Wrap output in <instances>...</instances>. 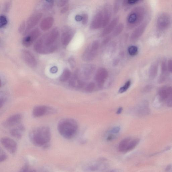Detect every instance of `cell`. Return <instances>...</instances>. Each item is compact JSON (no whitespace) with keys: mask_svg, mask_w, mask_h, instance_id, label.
Listing matches in <instances>:
<instances>
[{"mask_svg":"<svg viewBox=\"0 0 172 172\" xmlns=\"http://www.w3.org/2000/svg\"><path fill=\"white\" fill-rule=\"evenodd\" d=\"M1 142L4 148L10 153L14 154L16 153L17 149V144L13 139L4 137L1 139Z\"/></svg>","mask_w":172,"mask_h":172,"instance_id":"cell-9","label":"cell"},{"mask_svg":"<svg viewBox=\"0 0 172 172\" xmlns=\"http://www.w3.org/2000/svg\"><path fill=\"white\" fill-rule=\"evenodd\" d=\"M138 138H127L123 139L119 144L118 150L120 152L126 153L133 150L140 142Z\"/></svg>","mask_w":172,"mask_h":172,"instance_id":"cell-5","label":"cell"},{"mask_svg":"<svg viewBox=\"0 0 172 172\" xmlns=\"http://www.w3.org/2000/svg\"><path fill=\"white\" fill-rule=\"evenodd\" d=\"M103 18V12H98L93 17L91 24V28L96 29L102 27Z\"/></svg>","mask_w":172,"mask_h":172,"instance_id":"cell-16","label":"cell"},{"mask_svg":"<svg viewBox=\"0 0 172 172\" xmlns=\"http://www.w3.org/2000/svg\"><path fill=\"white\" fill-rule=\"evenodd\" d=\"M69 63L71 66L74 67L75 65V62L74 59L73 58H70L69 59Z\"/></svg>","mask_w":172,"mask_h":172,"instance_id":"cell-49","label":"cell"},{"mask_svg":"<svg viewBox=\"0 0 172 172\" xmlns=\"http://www.w3.org/2000/svg\"><path fill=\"white\" fill-rule=\"evenodd\" d=\"M54 1H45L44 7L45 9H49L52 8L54 4Z\"/></svg>","mask_w":172,"mask_h":172,"instance_id":"cell-33","label":"cell"},{"mask_svg":"<svg viewBox=\"0 0 172 172\" xmlns=\"http://www.w3.org/2000/svg\"><path fill=\"white\" fill-rule=\"evenodd\" d=\"M95 88V85L94 83L91 82L88 84L85 88V90L87 93H92Z\"/></svg>","mask_w":172,"mask_h":172,"instance_id":"cell-31","label":"cell"},{"mask_svg":"<svg viewBox=\"0 0 172 172\" xmlns=\"http://www.w3.org/2000/svg\"><path fill=\"white\" fill-rule=\"evenodd\" d=\"M74 35V32L70 28H66L64 30L61 37V41L63 46H66L69 44Z\"/></svg>","mask_w":172,"mask_h":172,"instance_id":"cell-15","label":"cell"},{"mask_svg":"<svg viewBox=\"0 0 172 172\" xmlns=\"http://www.w3.org/2000/svg\"><path fill=\"white\" fill-rule=\"evenodd\" d=\"M40 31L39 29L36 28L30 32L27 36L24 37L22 40V44L24 46L29 47L39 37Z\"/></svg>","mask_w":172,"mask_h":172,"instance_id":"cell-8","label":"cell"},{"mask_svg":"<svg viewBox=\"0 0 172 172\" xmlns=\"http://www.w3.org/2000/svg\"><path fill=\"white\" fill-rule=\"evenodd\" d=\"M99 47V42L97 40L93 42L85 50L82 55L83 60L86 62L92 61L97 55Z\"/></svg>","mask_w":172,"mask_h":172,"instance_id":"cell-6","label":"cell"},{"mask_svg":"<svg viewBox=\"0 0 172 172\" xmlns=\"http://www.w3.org/2000/svg\"><path fill=\"white\" fill-rule=\"evenodd\" d=\"M75 19L77 21H82V16H80L79 15H77L76 16Z\"/></svg>","mask_w":172,"mask_h":172,"instance_id":"cell-50","label":"cell"},{"mask_svg":"<svg viewBox=\"0 0 172 172\" xmlns=\"http://www.w3.org/2000/svg\"><path fill=\"white\" fill-rule=\"evenodd\" d=\"M159 93L161 100H165L172 95V87H168L163 88L159 91Z\"/></svg>","mask_w":172,"mask_h":172,"instance_id":"cell-21","label":"cell"},{"mask_svg":"<svg viewBox=\"0 0 172 172\" xmlns=\"http://www.w3.org/2000/svg\"><path fill=\"white\" fill-rule=\"evenodd\" d=\"M25 130L24 126L22 125H17L16 128L11 129L10 133L13 137L17 139H21Z\"/></svg>","mask_w":172,"mask_h":172,"instance_id":"cell-17","label":"cell"},{"mask_svg":"<svg viewBox=\"0 0 172 172\" xmlns=\"http://www.w3.org/2000/svg\"><path fill=\"white\" fill-rule=\"evenodd\" d=\"M117 1H116L114 7V11L115 13H117L119 9L120 4Z\"/></svg>","mask_w":172,"mask_h":172,"instance_id":"cell-41","label":"cell"},{"mask_svg":"<svg viewBox=\"0 0 172 172\" xmlns=\"http://www.w3.org/2000/svg\"><path fill=\"white\" fill-rule=\"evenodd\" d=\"M42 16V13H37L33 15L27 20L26 29L23 33L24 35L27 34L30 30L33 28L39 21Z\"/></svg>","mask_w":172,"mask_h":172,"instance_id":"cell-12","label":"cell"},{"mask_svg":"<svg viewBox=\"0 0 172 172\" xmlns=\"http://www.w3.org/2000/svg\"><path fill=\"white\" fill-rule=\"evenodd\" d=\"M153 86L151 85H148L143 88V91L144 92H148L152 89Z\"/></svg>","mask_w":172,"mask_h":172,"instance_id":"cell-42","label":"cell"},{"mask_svg":"<svg viewBox=\"0 0 172 172\" xmlns=\"http://www.w3.org/2000/svg\"><path fill=\"white\" fill-rule=\"evenodd\" d=\"M116 138V136L114 134L110 133L109 135L107 138V140L108 141H112Z\"/></svg>","mask_w":172,"mask_h":172,"instance_id":"cell-44","label":"cell"},{"mask_svg":"<svg viewBox=\"0 0 172 172\" xmlns=\"http://www.w3.org/2000/svg\"><path fill=\"white\" fill-rule=\"evenodd\" d=\"M103 13V22L102 27H105L109 22L111 17V12L110 10L107 8H106Z\"/></svg>","mask_w":172,"mask_h":172,"instance_id":"cell-25","label":"cell"},{"mask_svg":"<svg viewBox=\"0 0 172 172\" xmlns=\"http://www.w3.org/2000/svg\"><path fill=\"white\" fill-rule=\"evenodd\" d=\"M71 77V72L70 71L66 68L63 71L60 77V80L62 82H65L70 79Z\"/></svg>","mask_w":172,"mask_h":172,"instance_id":"cell-24","label":"cell"},{"mask_svg":"<svg viewBox=\"0 0 172 172\" xmlns=\"http://www.w3.org/2000/svg\"><path fill=\"white\" fill-rule=\"evenodd\" d=\"M78 126L76 121L69 118L63 119L58 125V130L63 137L67 139L72 138L78 130Z\"/></svg>","mask_w":172,"mask_h":172,"instance_id":"cell-3","label":"cell"},{"mask_svg":"<svg viewBox=\"0 0 172 172\" xmlns=\"http://www.w3.org/2000/svg\"><path fill=\"white\" fill-rule=\"evenodd\" d=\"M8 23L7 19L6 16L2 15L0 17V27L1 28L6 25Z\"/></svg>","mask_w":172,"mask_h":172,"instance_id":"cell-32","label":"cell"},{"mask_svg":"<svg viewBox=\"0 0 172 172\" xmlns=\"http://www.w3.org/2000/svg\"><path fill=\"white\" fill-rule=\"evenodd\" d=\"M26 23H25V22H23L19 27V32L20 33L24 32L25 29H26Z\"/></svg>","mask_w":172,"mask_h":172,"instance_id":"cell-37","label":"cell"},{"mask_svg":"<svg viewBox=\"0 0 172 172\" xmlns=\"http://www.w3.org/2000/svg\"><path fill=\"white\" fill-rule=\"evenodd\" d=\"M58 70V68L57 67L54 66L52 67L50 69V71L52 73H55L57 72Z\"/></svg>","mask_w":172,"mask_h":172,"instance_id":"cell-48","label":"cell"},{"mask_svg":"<svg viewBox=\"0 0 172 172\" xmlns=\"http://www.w3.org/2000/svg\"><path fill=\"white\" fill-rule=\"evenodd\" d=\"M107 172H117V171H116L115 170H112L109 171H107Z\"/></svg>","mask_w":172,"mask_h":172,"instance_id":"cell-52","label":"cell"},{"mask_svg":"<svg viewBox=\"0 0 172 172\" xmlns=\"http://www.w3.org/2000/svg\"><path fill=\"white\" fill-rule=\"evenodd\" d=\"M59 36V30L54 28L44 35L35 43V51L41 54H48L54 52L57 49V40Z\"/></svg>","mask_w":172,"mask_h":172,"instance_id":"cell-1","label":"cell"},{"mask_svg":"<svg viewBox=\"0 0 172 172\" xmlns=\"http://www.w3.org/2000/svg\"><path fill=\"white\" fill-rule=\"evenodd\" d=\"M51 136L50 129L47 126L35 128L29 134L30 140L34 145L45 148L48 147Z\"/></svg>","mask_w":172,"mask_h":172,"instance_id":"cell-2","label":"cell"},{"mask_svg":"<svg viewBox=\"0 0 172 172\" xmlns=\"http://www.w3.org/2000/svg\"><path fill=\"white\" fill-rule=\"evenodd\" d=\"M52 112L51 108L44 105L36 106L32 111V115L35 117H39Z\"/></svg>","mask_w":172,"mask_h":172,"instance_id":"cell-13","label":"cell"},{"mask_svg":"<svg viewBox=\"0 0 172 172\" xmlns=\"http://www.w3.org/2000/svg\"><path fill=\"white\" fill-rule=\"evenodd\" d=\"M23 60L29 67L34 68L37 65V62L34 55L29 50H22L21 52Z\"/></svg>","mask_w":172,"mask_h":172,"instance_id":"cell-7","label":"cell"},{"mask_svg":"<svg viewBox=\"0 0 172 172\" xmlns=\"http://www.w3.org/2000/svg\"><path fill=\"white\" fill-rule=\"evenodd\" d=\"M11 1H7L4 5V9L5 12H8L11 7Z\"/></svg>","mask_w":172,"mask_h":172,"instance_id":"cell-36","label":"cell"},{"mask_svg":"<svg viewBox=\"0 0 172 172\" xmlns=\"http://www.w3.org/2000/svg\"><path fill=\"white\" fill-rule=\"evenodd\" d=\"M168 68L169 71L172 73V60H169L168 61Z\"/></svg>","mask_w":172,"mask_h":172,"instance_id":"cell-45","label":"cell"},{"mask_svg":"<svg viewBox=\"0 0 172 172\" xmlns=\"http://www.w3.org/2000/svg\"><path fill=\"white\" fill-rule=\"evenodd\" d=\"M128 52L131 55H135L137 54L138 52V47L135 46H131L129 47Z\"/></svg>","mask_w":172,"mask_h":172,"instance_id":"cell-30","label":"cell"},{"mask_svg":"<svg viewBox=\"0 0 172 172\" xmlns=\"http://www.w3.org/2000/svg\"><path fill=\"white\" fill-rule=\"evenodd\" d=\"M6 100V98L4 95L2 96L1 95L0 97V106L1 108L4 106Z\"/></svg>","mask_w":172,"mask_h":172,"instance_id":"cell-39","label":"cell"},{"mask_svg":"<svg viewBox=\"0 0 172 172\" xmlns=\"http://www.w3.org/2000/svg\"><path fill=\"white\" fill-rule=\"evenodd\" d=\"M7 156L4 152L1 149L0 152V162H2L5 160H6L7 159Z\"/></svg>","mask_w":172,"mask_h":172,"instance_id":"cell-34","label":"cell"},{"mask_svg":"<svg viewBox=\"0 0 172 172\" xmlns=\"http://www.w3.org/2000/svg\"><path fill=\"white\" fill-rule=\"evenodd\" d=\"M158 64L157 63H154L151 65L149 71V77L151 79H154L157 74Z\"/></svg>","mask_w":172,"mask_h":172,"instance_id":"cell-23","label":"cell"},{"mask_svg":"<svg viewBox=\"0 0 172 172\" xmlns=\"http://www.w3.org/2000/svg\"><path fill=\"white\" fill-rule=\"evenodd\" d=\"M139 1L137 0H129L126 1V3L129 4H133L137 3Z\"/></svg>","mask_w":172,"mask_h":172,"instance_id":"cell-46","label":"cell"},{"mask_svg":"<svg viewBox=\"0 0 172 172\" xmlns=\"http://www.w3.org/2000/svg\"><path fill=\"white\" fill-rule=\"evenodd\" d=\"M123 108L122 107H120L118 109V110L116 112V114H120L122 112Z\"/></svg>","mask_w":172,"mask_h":172,"instance_id":"cell-51","label":"cell"},{"mask_svg":"<svg viewBox=\"0 0 172 172\" xmlns=\"http://www.w3.org/2000/svg\"><path fill=\"white\" fill-rule=\"evenodd\" d=\"M82 24L83 25L86 24L87 23L88 20V16L87 14H84L82 15Z\"/></svg>","mask_w":172,"mask_h":172,"instance_id":"cell-38","label":"cell"},{"mask_svg":"<svg viewBox=\"0 0 172 172\" xmlns=\"http://www.w3.org/2000/svg\"><path fill=\"white\" fill-rule=\"evenodd\" d=\"M68 2L67 1H58L57 2V4L58 6L62 7L67 4Z\"/></svg>","mask_w":172,"mask_h":172,"instance_id":"cell-40","label":"cell"},{"mask_svg":"<svg viewBox=\"0 0 172 172\" xmlns=\"http://www.w3.org/2000/svg\"><path fill=\"white\" fill-rule=\"evenodd\" d=\"M28 172H36V171H35L34 170H31L30 171H28Z\"/></svg>","mask_w":172,"mask_h":172,"instance_id":"cell-53","label":"cell"},{"mask_svg":"<svg viewBox=\"0 0 172 172\" xmlns=\"http://www.w3.org/2000/svg\"><path fill=\"white\" fill-rule=\"evenodd\" d=\"M29 166L27 164L24 165L21 168L19 172H28Z\"/></svg>","mask_w":172,"mask_h":172,"instance_id":"cell-43","label":"cell"},{"mask_svg":"<svg viewBox=\"0 0 172 172\" xmlns=\"http://www.w3.org/2000/svg\"><path fill=\"white\" fill-rule=\"evenodd\" d=\"M146 27V24H144L138 27L131 34L130 39L131 41H135L140 37L143 34Z\"/></svg>","mask_w":172,"mask_h":172,"instance_id":"cell-20","label":"cell"},{"mask_svg":"<svg viewBox=\"0 0 172 172\" xmlns=\"http://www.w3.org/2000/svg\"><path fill=\"white\" fill-rule=\"evenodd\" d=\"M108 76L107 70L103 68H100L97 70L95 77L96 82L100 87H102Z\"/></svg>","mask_w":172,"mask_h":172,"instance_id":"cell-10","label":"cell"},{"mask_svg":"<svg viewBox=\"0 0 172 172\" xmlns=\"http://www.w3.org/2000/svg\"><path fill=\"white\" fill-rule=\"evenodd\" d=\"M120 126H117L114 127L110 130V133L112 134H116L120 132Z\"/></svg>","mask_w":172,"mask_h":172,"instance_id":"cell-35","label":"cell"},{"mask_svg":"<svg viewBox=\"0 0 172 172\" xmlns=\"http://www.w3.org/2000/svg\"><path fill=\"white\" fill-rule=\"evenodd\" d=\"M161 71L162 74L160 79V82H163L165 80L167 74V67L165 61L163 62L162 64Z\"/></svg>","mask_w":172,"mask_h":172,"instance_id":"cell-27","label":"cell"},{"mask_svg":"<svg viewBox=\"0 0 172 172\" xmlns=\"http://www.w3.org/2000/svg\"><path fill=\"white\" fill-rule=\"evenodd\" d=\"M145 9L142 7H136L129 15L127 20V27L131 29L138 26L143 19Z\"/></svg>","mask_w":172,"mask_h":172,"instance_id":"cell-4","label":"cell"},{"mask_svg":"<svg viewBox=\"0 0 172 172\" xmlns=\"http://www.w3.org/2000/svg\"><path fill=\"white\" fill-rule=\"evenodd\" d=\"M22 116L20 114H16L10 116L3 122V126L5 128H10L18 125L21 122Z\"/></svg>","mask_w":172,"mask_h":172,"instance_id":"cell-11","label":"cell"},{"mask_svg":"<svg viewBox=\"0 0 172 172\" xmlns=\"http://www.w3.org/2000/svg\"><path fill=\"white\" fill-rule=\"evenodd\" d=\"M119 21L118 17L114 19L108 25V26L106 28L103 30L102 34L103 36H105L109 34L114 29L115 27L117 26Z\"/></svg>","mask_w":172,"mask_h":172,"instance_id":"cell-19","label":"cell"},{"mask_svg":"<svg viewBox=\"0 0 172 172\" xmlns=\"http://www.w3.org/2000/svg\"><path fill=\"white\" fill-rule=\"evenodd\" d=\"M131 84V82L130 81H128L126 82L125 85L123 87H121L120 88L118 91L119 93H122L126 92L128 89V88H130Z\"/></svg>","mask_w":172,"mask_h":172,"instance_id":"cell-29","label":"cell"},{"mask_svg":"<svg viewBox=\"0 0 172 172\" xmlns=\"http://www.w3.org/2000/svg\"><path fill=\"white\" fill-rule=\"evenodd\" d=\"M171 22V19L168 15L165 13L161 14L157 19L158 26L161 30L165 29L169 26Z\"/></svg>","mask_w":172,"mask_h":172,"instance_id":"cell-14","label":"cell"},{"mask_svg":"<svg viewBox=\"0 0 172 172\" xmlns=\"http://www.w3.org/2000/svg\"><path fill=\"white\" fill-rule=\"evenodd\" d=\"M94 70V67L93 65H88L83 69V74L87 79H88L90 77Z\"/></svg>","mask_w":172,"mask_h":172,"instance_id":"cell-26","label":"cell"},{"mask_svg":"<svg viewBox=\"0 0 172 172\" xmlns=\"http://www.w3.org/2000/svg\"><path fill=\"white\" fill-rule=\"evenodd\" d=\"M150 111L148 108V103L147 102H144L139 106L138 110V114L140 116L148 115Z\"/></svg>","mask_w":172,"mask_h":172,"instance_id":"cell-22","label":"cell"},{"mask_svg":"<svg viewBox=\"0 0 172 172\" xmlns=\"http://www.w3.org/2000/svg\"><path fill=\"white\" fill-rule=\"evenodd\" d=\"M124 28V25L120 23L116 27L113 32V35L114 36H117L119 35L121 32L123 31Z\"/></svg>","mask_w":172,"mask_h":172,"instance_id":"cell-28","label":"cell"},{"mask_svg":"<svg viewBox=\"0 0 172 172\" xmlns=\"http://www.w3.org/2000/svg\"><path fill=\"white\" fill-rule=\"evenodd\" d=\"M167 105L168 107H172V95L168 100Z\"/></svg>","mask_w":172,"mask_h":172,"instance_id":"cell-47","label":"cell"},{"mask_svg":"<svg viewBox=\"0 0 172 172\" xmlns=\"http://www.w3.org/2000/svg\"><path fill=\"white\" fill-rule=\"evenodd\" d=\"M54 22V19L52 17H46L43 19L40 24V27L43 31H47L52 26Z\"/></svg>","mask_w":172,"mask_h":172,"instance_id":"cell-18","label":"cell"}]
</instances>
